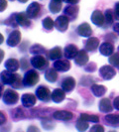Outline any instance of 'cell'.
<instances>
[{
    "label": "cell",
    "instance_id": "cell-5",
    "mask_svg": "<svg viewBox=\"0 0 119 132\" xmlns=\"http://www.w3.org/2000/svg\"><path fill=\"white\" fill-rule=\"evenodd\" d=\"M99 75H100V77L103 79L109 80V79H113L115 77L116 71L111 66H103L99 69Z\"/></svg>",
    "mask_w": 119,
    "mask_h": 132
},
{
    "label": "cell",
    "instance_id": "cell-42",
    "mask_svg": "<svg viewBox=\"0 0 119 132\" xmlns=\"http://www.w3.org/2000/svg\"><path fill=\"white\" fill-rule=\"evenodd\" d=\"M87 67H89V68H86V71L87 72H93L94 70H95V64H89Z\"/></svg>",
    "mask_w": 119,
    "mask_h": 132
},
{
    "label": "cell",
    "instance_id": "cell-38",
    "mask_svg": "<svg viewBox=\"0 0 119 132\" xmlns=\"http://www.w3.org/2000/svg\"><path fill=\"white\" fill-rule=\"evenodd\" d=\"M114 17L116 20H119V2H117L114 6Z\"/></svg>",
    "mask_w": 119,
    "mask_h": 132
},
{
    "label": "cell",
    "instance_id": "cell-2",
    "mask_svg": "<svg viewBox=\"0 0 119 132\" xmlns=\"http://www.w3.org/2000/svg\"><path fill=\"white\" fill-rule=\"evenodd\" d=\"M40 76L39 73H37L35 70H31V71H28L25 76H24V79H23V85L25 86H34L38 81H39Z\"/></svg>",
    "mask_w": 119,
    "mask_h": 132
},
{
    "label": "cell",
    "instance_id": "cell-41",
    "mask_svg": "<svg viewBox=\"0 0 119 132\" xmlns=\"http://www.w3.org/2000/svg\"><path fill=\"white\" fill-rule=\"evenodd\" d=\"M0 2H1V8H0V10H1V12H2V11H4V10L6 9L7 2H6V0H0Z\"/></svg>",
    "mask_w": 119,
    "mask_h": 132
},
{
    "label": "cell",
    "instance_id": "cell-14",
    "mask_svg": "<svg viewBox=\"0 0 119 132\" xmlns=\"http://www.w3.org/2000/svg\"><path fill=\"white\" fill-rule=\"evenodd\" d=\"M75 87V79L72 77H67L62 81V88L66 93H71Z\"/></svg>",
    "mask_w": 119,
    "mask_h": 132
},
{
    "label": "cell",
    "instance_id": "cell-24",
    "mask_svg": "<svg viewBox=\"0 0 119 132\" xmlns=\"http://www.w3.org/2000/svg\"><path fill=\"white\" fill-rule=\"evenodd\" d=\"M65 14L67 16V18H71V19H74L76 16H78V12H79V8L78 6H74V5H70V6H66L65 8Z\"/></svg>",
    "mask_w": 119,
    "mask_h": 132
},
{
    "label": "cell",
    "instance_id": "cell-1",
    "mask_svg": "<svg viewBox=\"0 0 119 132\" xmlns=\"http://www.w3.org/2000/svg\"><path fill=\"white\" fill-rule=\"evenodd\" d=\"M2 100L7 105H13V104H16L18 102L19 94L17 93V92L9 88V89H6L4 93L2 94Z\"/></svg>",
    "mask_w": 119,
    "mask_h": 132
},
{
    "label": "cell",
    "instance_id": "cell-39",
    "mask_svg": "<svg viewBox=\"0 0 119 132\" xmlns=\"http://www.w3.org/2000/svg\"><path fill=\"white\" fill-rule=\"evenodd\" d=\"M27 132H41L39 130L38 127H36L35 125H30L27 129Z\"/></svg>",
    "mask_w": 119,
    "mask_h": 132
},
{
    "label": "cell",
    "instance_id": "cell-31",
    "mask_svg": "<svg viewBox=\"0 0 119 132\" xmlns=\"http://www.w3.org/2000/svg\"><path fill=\"white\" fill-rule=\"evenodd\" d=\"M80 118H82L83 120H86L87 122H98L99 117L96 115H93V114H86V113H81L80 114Z\"/></svg>",
    "mask_w": 119,
    "mask_h": 132
},
{
    "label": "cell",
    "instance_id": "cell-19",
    "mask_svg": "<svg viewBox=\"0 0 119 132\" xmlns=\"http://www.w3.org/2000/svg\"><path fill=\"white\" fill-rule=\"evenodd\" d=\"M99 52L101 55H103V56H111L114 52V47L111 43H109V42H104V43H102L100 47H99Z\"/></svg>",
    "mask_w": 119,
    "mask_h": 132
},
{
    "label": "cell",
    "instance_id": "cell-37",
    "mask_svg": "<svg viewBox=\"0 0 119 132\" xmlns=\"http://www.w3.org/2000/svg\"><path fill=\"white\" fill-rule=\"evenodd\" d=\"M89 132H104V127L100 124H95L91 127Z\"/></svg>",
    "mask_w": 119,
    "mask_h": 132
},
{
    "label": "cell",
    "instance_id": "cell-50",
    "mask_svg": "<svg viewBox=\"0 0 119 132\" xmlns=\"http://www.w3.org/2000/svg\"><path fill=\"white\" fill-rule=\"evenodd\" d=\"M118 52H119V46H118Z\"/></svg>",
    "mask_w": 119,
    "mask_h": 132
},
{
    "label": "cell",
    "instance_id": "cell-10",
    "mask_svg": "<svg viewBox=\"0 0 119 132\" xmlns=\"http://www.w3.org/2000/svg\"><path fill=\"white\" fill-rule=\"evenodd\" d=\"M21 41V33L19 30H14L7 39V45L9 47H16Z\"/></svg>",
    "mask_w": 119,
    "mask_h": 132
},
{
    "label": "cell",
    "instance_id": "cell-20",
    "mask_svg": "<svg viewBox=\"0 0 119 132\" xmlns=\"http://www.w3.org/2000/svg\"><path fill=\"white\" fill-rule=\"evenodd\" d=\"M66 98V92L63 88H56L52 93V100L56 103L62 102Z\"/></svg>",
    "mask_w": 119,
    "mask_h": 132
},
{
    "label": "cell",
    "instance_id": "cell-8",
    "mask_svg": "<svg viewBox=\"0 0 119 132\" xmlns=\"http://www.w3.org/2000/svg\"><path fill=\"white\" fill-rule=\"evenodd\" d=\"M36 95L33 93H24L21 97V102L24 107H32L36 104Z\"/></svg>",
    "mask_w": 119,
    "mask_h": 132
},
{
    "label": "cell",
    "instance_id": "cell-23",
    "mask_svg": "<svg viewBox=\"0 0 119 132\" xmlns=\"http://www.w3.org/2000/svg\"><path fill=\"white\" fill-rule=\"evenodd\" d=\"M4 66H5L7 71H9V72H12V73H13V72H16V71L19 69L20 63L16 59H9L5 62Z\"/></svg>",
    "mask_w": 119,
    "mask_h": 132
},
{
    "label": "cell",
    "instance_id": "cell-16",
    "mask_svg": "<svg viewBox=\"0 0 119 132\" xmlns=\"http://www.w3.org/2000/svg\"><path fill=\"white\" fill-rule=\"evenodd\" d=\"M79 52V51L78 47L73 44H70L65 48V57L66 59H75Z\"/></svg>",
    "mask_w": 119,
    "mask_h": 132
},
{
    "label": "cell",
    "instance_id": "cell-18",
    "mask_svg": "<svg viewBox=\"0 0 119 132\" xmlns=\"http://www.w3.org/2000/svg\"><path fill=\"white\" fill-rule=\"evenodd\" d=\"M78 34L81 37H90L92 35L91 27L88 23H82L78 28Z\"/></svg>",
    "mask_w": 119,
    "mask_h": 132
},
{
    "label": "cell",
    "instance_id": "cell-13",
    "mask_svg": "<svg viewBox=\"0 0 119 132\" xmlns=\"http://www.w3.org/2000/svg\"><path fill=\"white\" fill-rule=\"evenodd\" d=\"M53 117L57 120H63V121H67L71 120L73 117V114L71 111L66 110H58L55 111L53 114Z\"/></svg>",
    "mask_w": 119,
    "mask_h": 132
},
{
    "label": "cell",
    "instance_id": "cell-15",
    "mask_svg": "<svg viewBox=\"0 0 119 132\" xmlns=\"http://www.w3.org/2000/svg\"><path fill=\"white\" fill-rule=\"evenodd\" d=\"M99 110L101 112H104V113H108V112H111L113 109V104L111 103L110 99L109 98H102L100 101H99Z\"/></svg>",
    "mask_w": 119,
    "mask_h": 132
},
{
    "label": "cell",
    "instance_id": "cell-4",
    "mask_svg": "<svg viewBox=\"0 0 119 132\" xmlns=\"http://www.w3.org/2000/svg\"><path fill=\"white\" fill-rule=\"evenodd\" d=\"M36 96H37V98H39L42 101H45V102L50 101L51 98H52V94H51L50 89L45 86H40L37 87Z\"/></svg>",
    "mask_w": 119,
    "mask_h": 132
},
{
    "label": "cell",
    "instance_id": "cell-46",
    "mask_svg": "<svg viewBox=\"0 0 119 132\" xmlns=\"http://www.w3.org/2000/svg\"><path fill=\"white\" fill-rule=\"evenodd\" d=\"M18 1H19L20 3H26L28 0H18Z\"/></svg>",
    "mask_w": 119,
    "mask_h": 132
},
{
    "label": "cell",
    "instance_id": "cell-43",
    "mask_svg": "<svg viewBox=\"0 0 119 132\" xmlns=\"http://www.w3.org/2000/svg\"><path fill=\"white\" fill-rule=\"evenodd\" d=\"M66 3H69V4H72V5H75L76 3H79V0H65Z\"/></svg>",
    "mask_w": 119,
    "mask_h": 132
},
{
    "label": "cell",
    "instance_id": "cell-25",
    "mask_svg": "<svg viewBox=\"0 0 119 132\" xmlns=\"http://www.w3.org/2000/svg\"><path fill=\"white\" fill-rule=\"evenodd\" d=\"M91 92L95 96L100 97V96H103L105 94L106 87L104 86H101V85H93V86H91Z\"/></svg>",
    "mask_w": 119,
    "mask_h": 132
},
{
    "label": "cell",
    "instance_id": "cell-35",
    "mask_svg": "<svg viewBox=\"0 0 119 132\" xmlns=\"http://www.w3.org/2000/svg\"><path fill=\"white\" fill-rule=\"evenodd\" d=\"M109 64H110L111 66L119 69V53L112 54V55L109 57Z\"/></svg>",
    "mask_w": 119,
    "mask_h": 132
},
{
    "label": "cell",
    "instance_id": "cell-21",
    "mask_svg": "<svg viewBox=\"0 0 119 132\" xmlns=\"http://www.w3.org/2000/svg\"><path fill=\"white\" fill-rule=\"evenodd\" d=\"M74 62L78 66H84L86 63L88 62V55L86 53V50H81L79 51L78 56L75 57Z\"/></svg>",
    "mask_w": 119,
    "mask_h": 132
},
{
    "label": "cell",
    "instance_id": "cell-12",
    "mask_svg": "<svg viewBox=\"0 0 119 132\" xmlns=\"http://www.w3.org/2000/svg\"><path fill=\"white\" fill-rule=\"evenodd\" d=\"M40 10H41V6H40L39 3H37V2H33V3H31V4L28 6L26 13H27V15H28V17H29V18L33 19V18H36V17L39 15Z\"/></svg>",
    "mask_w": 119,
    "mask_h": 132
},
{
    "label": "cell",
    "instance_id": "cell-51",
    "mask_svg": "<svg viewBox=\"0 0 119 132\" xmlns=\"http://www.w3.org/2000/svg\"><path fill=\"white\" fill-rule=\"evenodd\" d=\"M11 1H13V0H11Z\"/></svg>",
    "mask_w": 119,
    "mask_h": 132
},
{
    "label": "cell",
    "instance_id": "cell-29",
    "mask_svg": "<svg viewBox=\"0 0 119 132\" xmlns=\"http://www.w3.org/2000/svg\"><path fill=\"white\" fill-rule=\"evenodd\" d=\"M75 127H76V129L79 132H84L88 129L89 125H88V122L87 121H86V120H83L82 118L79 117L78 119V121H76V123H75Z\"/></svg>",
    "mask_w": 119,
    "mask_h": 132
},
{
    "label": "cell",
    "instance_id": "cell-6",
    "mask_svg": "<svg viewBox=\"0 0 119 132\" xmlns=\"http://www.w3.org/2000/svg\"><path fill=\"white\" fill-rule=\"evenodd\" d=\"M18 73H13L12 72L9 71H3L1 73V81L2 85H10L12 86L14 82L16 81V79L18 78Z\"/></svg>",
    "mask_w": 119,
    "mask_h": 132
},
{
    "label": "cell",
    "instance_id": "cell-28",
    "mask_svg": "<svg viewBox=\"0 0 119 132\" xmlns=\"http://www.w3.org/2000/svg\"><path fill=\"white\" fill-rule=\"evenodd\" d=\"M104 119L109 125L119 126V114H107Z\"/></svg>",
    "mask_w": 119,
    "mask_h": 132
},
{
    "label": "cell",
    "instance_id": "cell-11",
    "mask_svg": "<svg viewBox=\"0 0 119 132\" xmlns=\"http://www.w3.org/2000/svg\"><path fill=\"white\" fill-rule=\"evenodd\" d=\"M14 19L16 21V23L22 27H28L30 26L31 22L28 17L27 13H17L14 14Z\"/></svg>",
    "mask_w": 119,
    "mask_h": 132
},
{
    "label": "cell",
    "instance_id": "cell-27",
    "mask_svg": "<svg viewBox=\"0 0 119 132\" xmlns=\"http://www.w3.org/2000/svg\"><path fill=\"white\" fill-rule=\"evenodd\" d=\"M45 79L50 82H55L58 79V73L55 69H49L45 73Z\"/></svg>",
    "mask_w": 119,
    "mask_h": 132
},
{
    "label": "cell",
    "instance_id": "cell-40",
    "mask_svg": "<svg viewBox=\"0 0 119 132\" xmlns=\"http://www.w3.org/2000/svg\"><path fill=\"white\" fill-rule=\"evenodd\" d=\"M113 106L115 109L119 110V96H116L113 100Z\"/></svg>",
    "mask_w": 119,
    "mask_h": 132
},
{
    "label": "cell",
    "instance_id": "cell-47",
    "mask_svg": "<svg viewBox=\"0 0 119 132\" xmlns=\"http://www.w3.org/2000/svg\"><path fill=\"white\" fill-rule=\"evenodd\" d=\"M2 58H3V51L1 50V61H2Z\"/></svg>",
    "mask_w": 119,
    "mask_h": 132
},
{
    "label": "cell",
    "instance_id": "cell-7",
    "mask_svg": "<svg viewBox=\"0 0 119 132\" xmlns=\"http://www.w3.org/2000/svg\"><path fill=\"white\" fill-rule=\"evenodd\" d=\"M55 26L60 32H66L69 28V18L66 16H60L55 21Z\"/></svg>",
    "mask_w": 119,
    "mask_h": 132
},
{
    "label": "cell",
    "instance_id": "cell-36",
    "mask_svg": "<svg viewBox=\"0 0 119 132\" xmlns=\"http://www.w3.org/2000/svg\"><path fill=\"white\" fill-rule=\"evenodd\" d=\"M25 113L24 111L21 109V108H17L15 109L13 112H12V117H13L14 120H19V119H23L25 118Z\"/></svg>",
    "mask_w": 119,
    "mask_h": 132
},
{
    "label": "cell",
    "instance_id": "cell-45",
    "mask_svg": "<svg viewBox=\"0 0 119 132\" xmlns=\"http://www.w3.org/2000/svg\"><path fill=\"white\" fill-rule=\"evenodd\" d=\"M4 114H5V113L1 112V124H3V123L6 122V116H5Z\"/></svg>",
    "mask_w": 119,
    "mask_h": 132
},
{
    "label": "cell",
    "instance_id": "cell-49",
    "mask_svg": "<svg viewBox=\"0 0 119 132\" xmlns=\"http://www.w3.org/2000/svg\"><path fill=\"white\" fill-rule=\"evenodd\" d=\"M109 132H116L115 130H111V131H109Z\"/></svg>",
    "mask_w": 119,
    "mask_h": 132
},
{
    "label": "cell",
    "instance_id": "cell-22",
    "mask_svg": "<svg viewBox=\"0 0 119 132\" xmlns=\"http://www.w3.org/2000/svg\"><path fill=\"white\" fill-rule=\"evenodd\" d=\"M99 46V40L95 37H90L89 39L86 42V51H89V52H92L95 51Z\"/></svg>",
    "mask_w": 119,
    "mask_h": 132
},
{
    "label": "cell",
    "instance_id": "cell-32",
    "mask_svg": "<svg viewBox=\"0 0 119 132\" xmlns=\"http://www.w3.org/2000/svg\"><path fill=\"white\" fill-rule=\"evenodd\" d=\"M42 24H43V27L50 31V30H53L54 29V25H55V22L53 21V19L51 17H46L45 19L42 21Z\"/></svg>",
    "mask_w": 119,
    "mask_h": 132
},
{
    "label": "cell",
    "instance_id": "cell-9",
    "mask_svg": "<svg viewBox=\"0 0 119 132\" xmlns=\"http://www.w3.org/2000/svg\"><path fill=\"white\" fill-rule=\"evenodd\" d=\"M53 67L58 72H67L71 69V63L69 60H57Z\"/></svg>",
    "mask_w": 119,
    "mask_h": 132
},
{
    "label": "cell",
    "instance_id": "cell-44",
    "mask_svg": "<svg viewBox=\"0 0 119 132\" xmlns=\"http://www.w3.org/2000/svg\"><path fill=\"white\" fill-rule=\"evenodd\" d=\"M113 31L119 35V23H116V24L113 26Z\"/></svg>",
    "mask_w": 119,
    "mask_h": 132
},
{
    "label": "cell",
    "instance_id": "cell-34",
    "mask_svg": "<svg viewBox=\"0 0 119 132\" xmlns=\"http://www.w3.org/2000/svg\"><path fill=\"white\" fill-rule=\"evenodd\" d=\"M104 17H105V22L107 25H111L113 23V20H114V12L110 9H107L104 14Z\"/></svg>",
    "mask_w": 119,
    "mask_h": 132
},
{
    "label": "cell",
    "instance_id": "cell-48",
    "mask_svg": "<svg viewBox=\"0 0 119 132\" xmlns=\"http://www.w3.org/2000/svg\"><path fill=\"white\" fill-rule=\"evenodd\" d=\"M55 1H59V2H63V1H65V0H55Z\"/></svg>",
    "mask_w": 119,
    "mask_h": 132
},
{
    "label": "cell",
    "instance_id": "cell-17",
    "mask_svg": "<svg viewBox=\"0 0 119 132\" xmlns=\"http://www.w3.org/2000/svg\"><path fill=\"white\" fill-rule=\"evenodd\" d=\"M91 21L94 25L96 26H102L104 24V21H105V17L104 15L101 13V11L99 10H95L93 11L91 14Z\"/></svg>",
    "mask_w": 119,
    "mask_h": 132
},
{
    "label": "cell",
    "instance_id": "cell-26",
    "mask_svg": "<svg viewBox=\"0 0 119 132\" xmlns=\"http://www.w3.org/2000/svg\"><path fill=\"white\" fill-rule=\"evenodd\" d=\"M62 56H63V53H62V49L60 48V47H55L53 48L49 54H48V57H49V59L50 60H60L62 58Z\"/></svg>",
    "mask_w": 119,
    "mask_h": 132
},
{
    "label": "cell",
    "instance_id": "cell-33",
    "mask_svg": "<svg viewBox=\"0 0 119 132\" xmlns=\"http://www.w3.org/2000/svg\"><path fill=\"white\" fill-rule=\"evenodd\" d=\"M30 53L38 56L40 54L45 53V48L43 46H41V45H39V44H36V45H33L30 48Z\"/></svg>",
    "mask_w": 119,
    "mask_h": 132
},
{
    "label": "cell",
    "instance_id": "cell-3",
    "mask_svg": "<svg viewBox=\"0 0 119 132\" xmlns=\"http://www.w3.org/2000/svg\"><path fill=\"white\" fill-rule=\"evenodd\" d=\"M31 65L37 69V70H40V71H43L47 69V67L49 66V63L45 57L41 56V55H38V56H35L31 59Z\"/></svg>",
    "mask_w": 119,
    "mask_h": 132
},
{
    "label": "cell",
    "instance_id": "cell-30",
    "mask_svg": "<svg viewBox=\"0 0 119 132\" xmlns=\"http://www.w3.org/2000/svg\"><path fill=\"white\" fill-rule=\"evenodd\" d=\"M49 8L51 10V12L53 13H58L60 12L61 8H62V2H59V1H55V0H52L49 4Z\"/></svg>",
    "mask_w": 119,
    "mask_h": 132
}]
</instances>
